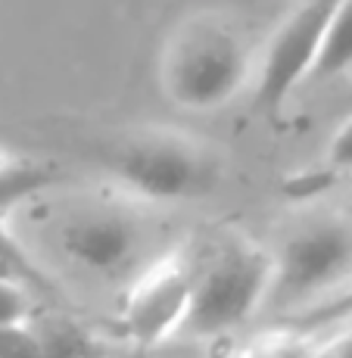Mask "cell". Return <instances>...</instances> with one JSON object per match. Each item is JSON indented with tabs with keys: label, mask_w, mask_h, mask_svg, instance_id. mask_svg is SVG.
I'll list each match as a JSON object with an SVG mask.
<instances>
[{
	"label": "cell",
	"mask_w": 352,
	"mask_h": 358,
	"mask_svg": "<svg viewBox=\"0 0 352 358\" xmlns=\"http://www.w3.org/2000/svg\"><path fill=\"white\" fill-rule=\"evenodd\" d=\"M190 256H165L150 265L134 280L122 312V324L131 340H137L141 346H156L175 330H181L190 308Z\"/></svg>",
	"instance_id": "7"
},
{
	"label": "cell",
	"mask_w": 352,
	"mask_h": 358,
	"mask_svg": "<svg viewBox=\"0 0 352 358\" xmlns=\"http://www.w3.org/2000/svg\"><path fill=\"white\" fill-rule=\"evenodd\" d=\"M87 159L143 199H197L218 187L222 159L209 143L175 128H128L97 137Z\"/></svg>",
	"instance_id": "1"
},
{
	"label": "cell",
	"mask_w": 352,
	"mask_h": 358,
	"mask_svg": "<svg viewBox=\"0 0 352 358\" xmlns=\"http://www.w3.org/2000/svg\"><path fill=\"white\" fill-rule=\"evenodd\" d=\"M50 181H53L50 169L0 153V212L16 206V203H22L25 196H34Z\"/></svg>",
	"instance_id": "9"
},
{
	"label": "cell",
	"mask_w": 352,
	"mask_h": 358,
	"mask_svg": "<svg viewBox=\"0 0 352 358\" xmlns=\"http://www.w3.org/2000/svg\"><path fill=\"white\" fill-rule=\"evenodd\" d=\"M328 156H330V162H334L337 169L352 171V113L346 115V122L337 128L334 141H330Z\"/></svg>",
	"instance_id": "13"
},
{
	"label": "cell",
	"mask_w": 352,
	"mask_h": 358,
	"mask_svg": "<svg viewBox=\"0 0 352 358\" xmlns=\"http://www.w3.org/2000/svg\"><path fill=\"white\" fill-rule=\"evenodd\" d=\"M352 69V0H337L321 34L318 57L312 63L309 81H324Z\"/></svg>",
	"instance_id": "8"
},
{
	"label": "cell",
	"mask_w": 352,
	"mask_h": 358,
	"mask_svg": "<svg viewBox=\"0 0 352 358\" xmlns=\"http://www.w3.org/2000/svg\"><path fill=\"white\" fill-rule=\"evenodd\" d=\"M268 299L281 308L306 306L352 278V215L312 212L287 231L274 252Z\"/></svg>",
	"instance_id": "4"
},
{
	"label": "cell",
	"mask_w": 352,
	"mask_h": 358,
	"mask_svg": "<svg viewBox=\"0 0 352 358\" xmlns=\"http://www.w3.org/2000/svg\"><path fill=\"white\" fill-rule=\"evenodd\" d=\"M0 355H44L38 324L31 318L0 321Z\"/></svg>",
	"instance_id": "11"
},
{
	"label": "cell",
	"mask_w": 352,
	"mask_h": 358,
	"mask_svg": "<svg viewBox=\"0 0 352 358\" xmlns=\"http://www.w3.org/2000/svg\"><path fill=\"white\" fill-rule=\"evenodd\" d=\"M31 318V299L22 280L0 271V321Z\"/></svg>",
	"instance_id": "12"
},
{
	"label": "cell",
	"mask_w": 352,
	"mask_h": 358,
	"mask_svg": "<svg viewBox=\"0 0 352 358\" xmlns=\"http://www.w3.org/2000/svg\"><path fill=\"white\" fill-rule=\"evenodd\" d=\"M349 103H352V87H349Z\"/></svg>",
	"instance_id": "15"
},
{
	"label": "cell",
	"mask_w": 352,
	"mask_h": 358,
	"mask_svg": "<svg viewBox=\"0 0 352 358\" xmlns=\"http://www.w3.org/2000/svg\"><path fill=\"white\" fill-rule=\"evenodd\" d=\"M59 246L75 265L115 278L141 256V218L119 199H85L66 212L59 224Z\"/></svg>",
	"instance_id": "5"
},
{
	"label": "cell",
	"mask_w": 352,
	"mask_h": 358,
	"mask_svg": "<svg viewBox=\"0 0 352 358\" xmlns=\"http://www.w3.org/2000/svg\"><path fill=\"white\" fill-rule=\"evenodd\" d=\"M250 75L244 34L222 13L184 19L162 53V87L184 109H216L240 91Z\"/></svg>",
	"instance_id": "3"
},
{
	"label": "cell",
	"mask_w": 352,
	"mask_h": 358,
	"mask_svg": "<svg viewBox=\"0 0 352 358\" xmlns=\"http://www.w3.org/2000/svg\"><path fill=\"white\" fill-rule=\"evenodd\" d=\"M0 271H3V274H13V278L25 280V284L41 287V290H47L44 271L34 265V259L29 256V250L19 243L16 234L6 228L3 212H0Z\"/></svg>",
	"instance_id": "10"
},
{
	"label": "cell",
	"mask_w": 352,
	"mask_h": 358,
	"mask_svg": "<svg viewBox=\"0 0 352 358\" xmlns=\"http://www.w3.org/2000/svg\"><path fill=\"white\" fill-rule=\"evenodd\" d=\"M349 308H352V290L343 299H337V308H321V312H315V318H337V315L349 312Z\"/></svg>",
	"instance_id": "14"
},
{
	"label": "cell",
	"mask_w": 352,
	"mask_h": 358,
	"mask_svg": "<svg viewBox=\"0 0 352 358\" xmlns=\"http://www.w3.org/2000/svg\"><path fill=\"white\" fill-rule=\"evenodd\" d=\"M190 265L193 287L184 330L197 336H218L240 327L272 290V252L237 231L209 240L190 256Z\"/></svg>",
	"instance_id": "2"
},
{
	"label": "cell",
	"mask_w": 352,
	"mask_h": 358,
	"mask_svg": "<svg viewBox=\"0 0 352 358\" xmlns=\"http://www.w3.org/2000/svg\"><path fill=\"white\" fill-rule=\"evenodd\" d=\"M334 3L337 0H300L272 34L256 78V103L268 115H278L290 94L309 81Z\"/></svg>",
	"instance_id": "6"
}]
</instances>
